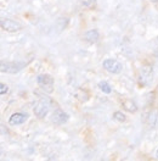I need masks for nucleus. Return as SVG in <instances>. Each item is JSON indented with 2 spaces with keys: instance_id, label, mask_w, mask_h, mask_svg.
Returning a JSON list of instances; mask_svg holds the SVG:
<instances>
[{
  "instance_id": "nucleus-1",
  "label": "nucleus",
  "mask_w": 158,
  "mask_h": 161,
  "mask_svg": "<svg viewBox=\"0 0 158 161\" xmlns=\"http://www.w3.org/2000/svg\"><path fill=\"white\" fill-rule=\"evenodd\" d=\"M37 83L40 88L46 93L54 92V78L50 75H39L37 77Z\"/></svg>"
},
{
  "instance_id": "nucleus-2",
  "label": "nucleus",
  "mask_w": 158,
  "mask_h": 161,
  "mask_svg": "<svg viewBox=\"0 0 158 161\" xmlns=\"http://www.w3.org/2000/svg\"><path fill=\"white\" fill-rule=\"evenodd\" d=\"M50 109V103L46 99H40L39 101L35 103V106H34V114L37 117L43 119L46 116V114L49 112Z\"/></svg>"
},
{
  "instance_id": "nucleus-3",
  "label": "nucleus",
  "mask_w": 158,
  "mask_h": 161,
  "mask_svg": "<svg viewBox=\"0 0 158 161\" xmlns=\"http://www.w3.org/2000/svg\"><path fill=\"white\" fill-rule=\"evenodd\" d=\"M24 62H1L0 71L6 73H17L24 67Z\"/></svg>"
},
{
  "instance_id": "nucleus-4",
  "label": "nucleus",
  "mask_w": 158,
  "mask_h": 161,
  "mask_svg": "<svg viewBox=\"0 0 158 161\" xmlns=\"http://www.w3.org/2000/svg\"><path fill=\"white\" fill-rule=\"evenodd\" d=\"M103 69L106 71H108L111 73H120L123 70V66L119 61L114 60V59H106L102 64Z\"/></svg>"
},
{
  "instance_id": "nucleus-5",
  "label": "nucleus",
  "mask_w": 158,
  "mask_h": 161,
  "mask_svg": "<svg viewBox=\"0 0 158 161\" xmlns=\"http://www.w3.org/2000/svg\"><path fill=\"white\" fill-rule=\"evenodd\" d=\"M0 26H1L3 30L6 31V32H16V31H20L22 28L21 23L13 20H10V19H3L0 21Z\"/></svg>"
},
{
  "instance_id": "nucleus-6",
  "label": "nucleus",
  "mask_w": 158,
  "mask_h": 161,
  "mask_svg": "<svg viewBox=\"0 0 158 161\" xmlns=\"http://www.w3.org/2000/svg\"><path fill=\"white\" fill-rule=\"evenodd\" d=\"M51 121H52L55 125H62V123H65V122L68 121V115H67L65 111L57 109V110L54 111Z\"/></svg>"
},
{
  "instance_id": "nucleus-7",
  "label": "nucleus",
  "mask_w": 158,
  "mask_h": 161,
  "mask_svg": "<svg viewBox=\"0 0 158 161\" xmlns=\"http://www.w3.org/2000/svg\"><path fill=\"white\" fill-rule=\"evenodd\" d=\"M27 115L26 114H22V112H16L13 115H11L10 119H9V123L12 125V126H17V125H22L24 123L26 120H27Z\"/></svg>"
},
{
  "instance_id": "nucleus-8",
  "label": "nucleus",
  "mask_w": 158,
  "mask_h": 161,
  "mask_svg": "<svg viewBox=\"0 0 158 161\" xmlns=\"http://www.w3.org/2000/svg\"><path fill=\"white\" fill-rule=\"evenodd\" d=\"M99 38H100V34L97 30H90L84 34V39L87 40V42H89V43H91V44L96 43L99 40Z\"/></svg>"
},
{
  "instance_id": "nucleus-9",
  "label": "nucleus",
  "mask_w": 158,
  "mask_h": 161,
  "mask_svg": "<svg viewBox=\"0 0 158 161\" xmlns=\"http://www.w3.org/2000/svg\"><path fill=\"white\" fill-rule=\"evenodd\" d=\"M123 108H124L127 111H129V112H136V111H138L136 104H135L133 100H130V99L123 100Z\"/></svg>"
},
{
  "instance_id": "nucleus-10",
  "label": "nucleus",
  "mask_w": 158,
  "mask_h": 161,
  "mask_svg": "<svg viewBox=\"0 0 158 161\" xmlns=\"http://www.w3.org/2000/svg\"><path fill=\"white\" fill-rule=\"evenodd\" d=\"M141 72H142V75H141L142 83H144V84H146V83L150 82V77H151V75H152V70H151V67H150V66H144Z\"/></svg>"
},
{
  "instance_id": "nucleus-11",
  "label": "nucleus",
  "mask_w": 158,
  "mask_h": 161,
  "mask_svg": "<svg viewBox=\"0 0 158 161\" xmlns=\"http://www.w3.org/2000/svg\"><path fill=\"white\" fill-rule=\"evenodd\" d=\"M99 87H100V89L105 94H109V93L112 92V88L109 87L108 83H107V82H105V80L100 82V83H99Z\"/></svg>"
},
{
  "instance_id": "nucleus-12",
  "label": "nucleus",
  "mask_w": 158,
  "mask_h": 161,
  "mask_svg": "<svg viewBox=\"0 0 158 161\" xmlns=\"http://www.w3.org/2000/svg\"><path fill=\"white\" fill-rule=\"evenodd\" d=\"M82 6L85 9H94L96 6V0H82Z\"/></svg>"
},
{
  "instance_id": "nucleus-13",
  "label": "nucleus",
  "mask_w": 158,
  "mask_h": 161,
  "mask_svg": "<svg viewBox=\"0 0 158 161\" xmlns=\"http://www.w3.org/2000/svg\"><path fill=\"white\" fill-rule=\"evenodd\" d=\"M76 97H77L80 101H87L89 99L88 93H87V92H83V89H79V91L76 93Z\"/></svg>"
},
{
  "instance_id": "nucleus-14",
  "label": "nucleus",
  "mask_w": 158,
  "mask_h": 161,
  "mask_svg": "<svg viewBox=\"0 0 158 161\" xmlns=\"http://www.w3.org/2000/svg\"><path fill=\"white\" fill-rule=\"evenodd\" d=\"M113 119H114V120H117L118 122H124V121H125V116H124V114H123V112H120V111H116V112L113 114Z\"/></svg>"
},
{
  "instance_id": "nucleus-15",
  "label": "nucleus",
  "mask_w": 158,
  "mask_h": 161,
  "mask_svg": "<svg viewBox=\"0 0 158 161\" xmlns=\"http://www.w3.org/2000/svg\"><path fill=\"white\" fill-rule=\"evenodd\" d=\"M156 120H157V111H153V112H151L150 119H148V122H150V125H151L152 127L156 125Z\"/></svg>"
},
{
  "instance_id": "nucleus-16",
  "label": "nucleus",
  "mask_w": 158,
  "mask_h": 161,
  "mask_svg": "<svg viewBox=\"0 0 158 161\" xmlns=\"http://www.w3.org/2000/svg\"><path fill=\"white\" fill-rule=\"evenodd\" d=\"M8 91H9L8 86H6V84H4V83H1V84H0V94H1V95H4V94H6V93H8Z\"/></svg>"
},
{
  "instance_id": "nucleus-17",
  "label": "nucleus",
  "mask_w": 158,
  "mask_h": 161,
  "mask_svg": "<svg viewBox=\"0 0 158 161\" xmlns=\"http://www.w3.org/2000/svg\"><path fill=\"white\" fill-rule=\"evenodd\" d=\"M156 156H157V159H158V150L156 151Z\"/></svg>"
},
{
  "instance_id": "nucleus-18",
  "label": "nucleus",
  "mask_w": 158,
  "mask_h": 161,
  "mask_svg": "<svg viewBox=\"0 0 158 161\" xmlns=\"http://www.w3.org/2000/svg\"><path fill=\"white\" fill-rule=\"evenodd\" d=\"M151 1H158V0H151Z\"/></svg>"
}]
</instances>
